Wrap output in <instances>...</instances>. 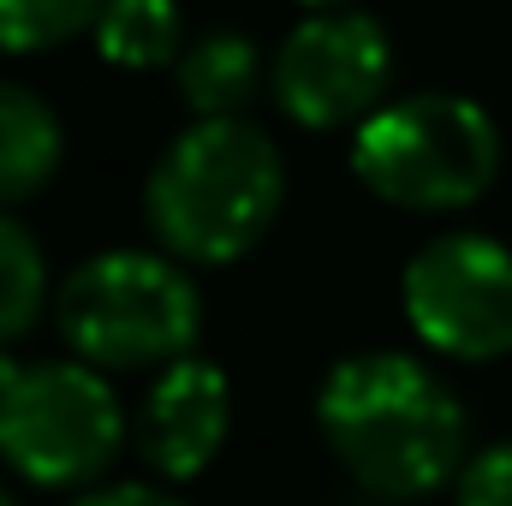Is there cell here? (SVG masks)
I'll return each instance as SVG.
<instances>
[{"label":"cell","mask_w":512,"mask_h":506,"mask_svg":"<svg viewBox=\"0 0 512 506\" xmlns=\"http://www.w3.org/2000/svg\"><path fill=\"white\" fill-rule=\"evenodd\" d=\"M501 126L483 102L417 90L352 126V179L405 215H459L501 179Z\"/></svg>","instance_id":"obj_3"},{"label":"cell","mask_w":512,"mask_h":506,"mask_svg":"<svg viewBox=\"0 0 512 506\" xmlns=\"http://www.w3.org/2000/svg\"><path fill=\"white\" fill-rule=\"evenodd\" d=\"M42 310H48V256L12 209H0V358L36 328Z\"/></svg>","instance_id":"obj_12"},{"label":"cell","mask_w":512,"mask_h":506,"mask_svg":"<svg viewBox=\"0 0 512 506\" xmlns=\"http://www.w3.org/2000/svg\"><path fill=\"white\" fill-rule=\"evenodd\" d=\"M298 6H310V12H328V6H358V0H298Z\"/></svg>","instance_id":"obj_16"},{"label":"cell","mask_w":512,"mask_h":506,"mask_svg":"<svg viewBox=\"0 0 512 506\" xmlns=\"http://www.w3.org/2000/svg\"><path fill=\"white\" fill-rule=\"evenodd\" d=\"M54 328L102 376L167 370L197 352L203 292L167 251H96L54 292Z\"/></svg>","instance_id":"obj_4"},{"label":"cell","mask_w":512,"mask_h":506,"mask_svg":"<svg viewBox=\"0 0 512 506\" xmlns=\"http://www.w3.org/2000/svg\"><path fill=\"white\" fill-rule=\"evenodd\" d=\"M316 429L376 501H423L465 471V405L411 352H352L316 387Z\"/></svg>","instance_id":"obj_1"},{"label":"cell","mask_w":512,"mask_h":506,"mask_svg":"<svg viewBox=\"0 0 512 506\" xmlns=\"http://www.w3.org/2000/svg\"><path fill=\"white\" fill-rule=\"evenodd\" d=\"M399 310L423 352L495 364L512 352V251L489 233H435L399 274Z\"/></svg>","instance_id":"obj_6"},{"label":"cell","mask_w":512,"mask_h":506,"mask_svg":"<svg viewBox=\"0 0 512 506\" xmlns=\"http://www.w3.org/2000/svg\"><path fill=\"white\" fill-rule=\"evenodd\" d=\"M0 506H18V501H12V495H6V489H0Z\"/></svg>","instance_id":"obj_17"},{"label":"cell","mask_w":512,"mask_h":506,"mask_svg":"<svg viewBox=\"0 0 512 506\" xmlns=\"http://www.w3.org/2000/svg\"><path fill=\"white\" fill-rule=\"evenodd\" d=\"M90 42L120 72H161L185 54V12L179 0H102Z\"/></svg>","instance_id":"obj_11"},{"label":"cell","mask_w":512,"mask_h":506,"mask_svg":"<svg viewBox=\"0 0 512 506\" xmlns=\"http://www.w3.org/2000/svg\"><path fill=\"white\" fill-rule=\"evenodd\" d=\"M233 429V381L215 358L191 352L149 381L137 405V453L161 483L203 477Z\"/></svg>","instance_id":"obj_8"},{"label":"cell","mask_w":512,"mask_h":506,"mask_svg":"<svg viewBox=\"0 0 512 506\" xmlns=\"http://www.w3.org/2000/svg\"><path fill=\"white\" fill-rule=\"evenodd\" d=\"M387 78H393V42L358 6H328L298 18L268 60V96L298 131L364 126L382 108Z\"/></svg>","instance_id":"obj_7"},{"label":"cell","mask_w":512,"mask_h":506,"mask_svg":"<svg viewBox=\"0 0 512 506\" xmlns=\"http://www.w3.org/2000/svg\"><path fill=\"white\" fill-rule=\"evenodd\" d=\"M173 84L197 120H245L256 90L268 84V66H262V54L245 30H209V36L185 42Z\"/></svg>","instance_id":"obj_10"},{"label":"cell","mask_w":512,"mask_h":506,"mask_svg":"<svg viewBox=\"0 0 512 506\" xmlns=\"http://www.w3.org/2000/svg\"><path fill=\"white\" fill-rule=\"evenodd\" d=\"M66 161V126L18 78H0V209H18L54 185Z\"/></svg>","instance_id":"obj_9"},{"label":"cell","mask_w":512,"mask_h":506,"mask_svg":"<svg viewBox=\"0 0 512 506\" xmlns=\"http://www.w3.org/2000/svg\"><path fill=\"white\" fill-rule=\"evenodd\" d=\"M459 506H512V441H495L465 459L459 471Z\"/></svg>","instance_id":"obj_14"},{"label":"cell","mask_w":512,"mask_h":506,"mask_svg":"<svg viewBox=\"0 0 512 506\" xmlns=\"http://www.w3.org/2000/svg\"><path fill=\"white\" fill-rule=\"evenodd\" d=\"M126 447V405L84 358H0V459L30 489L84 495Z\"/></svg>","instance_id":"obj_5"},{"label":"cell","mask_w":512,"mask_h":506,"mask_svg":"<svg viewBox=\"0 0 512 506\" xmlns=\"http://www.w3.org/2000/svg\"><path fill=\"white\" fill-rule=\"evenodd\" d=\"M280 203L286 161L251 120H191L143 179V221L185 268H227L251 256L280 221Z\"/></svg>","instance_id":"obj_2"},{"label":"cell","mask_w":512,"mask_h":506,"mask_svg":"<svg viewBox=\"0 0 512 506\" xmlns=\"http://www.w3.org/2000/svg\"><path fill=\"white\" fill-rule=\"evenodd\" d=\"M66 506H191V501H179V495H167L155 483H96V489L72 495Z\"/></svg>","instance_id":"obj_15"},{"label":"cell","mask_w":512,"mask_h":506,"mask_svg":"<svg viewBox=\"0 0 512 506\" xmlns=\"http://www.w3.org/2000/svg\"><path fill=\"white\" fill-rule=\"evenodd\" d=\"M102 0H0V54H54L90 36Z\"/></svg>","instance_id":"obj_13"}]
</instances>
